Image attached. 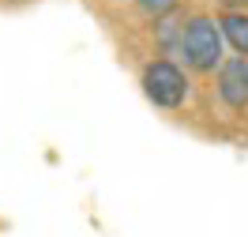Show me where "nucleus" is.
Segmentation results:
<instances>
[{"label": "nucleus", "mask_w": 248, "mask_h": 237, "mask_svg": "<svg viewBox=\"0 0 248 237\" xmlns=\"http://www.w3.org/2000/svg\"><path fill=\"white\" fill-rule=\"evenodd\" d=\"M177 57L185 61L188 72L196 76H215L218 64L226 61V42H222V31H218L215 16H188L185 31H181V46H177Z\"/></svg>", "instance_id": "1"}, {"label": "nucleus", "mask_w": 248, "mask_h": 237, "mask_svg": "<svg viewBox=\"0 0 248 237\" xmlns=\"http://www.w3.org/2000/svg\"><path fill=\"white\" fill-rule=\"evenodd\" d=\"M140 87L147 102L158 106V110H181L192 95V83H188V72L181 68L177 61L170 57H155V61L143 64V76H140Z\"/></svg>", "instance_id": "2"}, {"label": "nucleus", "mask_w": 248, "mask_h": 237, "mask_svg": "<svg viewBox=\"0 0 248 237\" xmlns=\"http://www.w3.org/2000/svg\"><path fill=\"white\" fill-rule=\"evenodd\" d=\"M215 87L218 98L230 106V110H248V61L245 57H226L215 72Z\"/></svg>", "instance_id": "3"}, {"label": "nucleus", "mask_w": 248, "mask_h": 237, "mask_svg": "<svg viewBox=\"0 0 248 237\" xmlns=\"http://www.w3.org/2000/svg\"><path fill=\"white\" fill-rule=\"evenodd\" d=\"M218 31H222V42L248 61V12H222L218 19Z\"/></svg>", "instance_id": "4"}, {"label": "nucleus", "mask_w": 248, "mask_h": 237, "mask_svg": "<svg viewBox=\"0 0 248 237\" xmlns=\"http://www.w3.org/2000/svg\"><path fill=\"white\" fill-rule=\"evenodd\" d=\"M181 31H185V12L177 8L170 16L155 19V46L166 53V57H177V46H181Z\"/></svg>", "instance_id": "5"}, {"label": "nucleus", "mask_w": 248, "mask_h": 237, "mask_svg": "<svg viewBox=\"0 0 248 237\" xmlns=\"http://www.w3.org/2000/svg\"><path fill=\"white\" fill-rule=\"evenodd\" d=\"M136 8H140L147 19H162V16H170V12H177L181 0H136Z\"/></svg>", "instance_id": "6"}, {"label": "nucleus", "mask_w": 248, "mask_h": 237, "mask_svg": "<svg viewBox=\"0 0 248 237\" xmlns=\"http://www.w3.org/2000/svg\"><path fill=\"white\" fill-rule=\"evenodd\" d=\"M215 4H222L226 12H241V4H245V0H215Z\"/></svg>", "instance_id": "7"}]
</instances>
